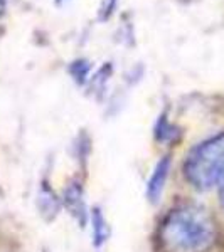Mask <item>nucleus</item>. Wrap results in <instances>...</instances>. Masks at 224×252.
I'll use <instances>...</instances> for the list:
<instances>
[{"label":"nucleus","mask_w":224,"mask_h":252,"mask_svg":"<svg viewBox=\"0 0 224 252\" xmlns=\"http://www.w3.org/2000/svg\"><path fill=\"white\" fill-rule=\"evenodd\" d=\"M214 239L213 217L199 205H181L170 210L160 227V242L167 252H206Z\"/></svg>","instance_id":"nucleus-1"},{"label":"nucleus","mask_w":224,"mask_h":252,"mask_svg":"<svg viewBox=\"0 0 224 252\" xmlns=\"http://www.w3.org/2000/svg\"><path fill=\"white\" fill-rule=\"evenodd\" d=\"M184 175L194 189L211 190L224 182V133L197 145L184 161Z\"/></svg>","instance_id":"nucleus-2"},{"label":"nucleus","mask_w":224,"mask_h":252,"mask_svg":"<svg viewBox=\"0 0 224 252\" xmlns=\"http://www.w3.org/2000/svg\"><path fill=\"white\" fill-rule=\"evenodd\" d=\"M169 170H170V158L165 157L155 165L152 175H150L149 184H147V197H149V200L153 202V204L160 198L162 190H164L165 182H167V177H169Z\"/></svg>","instance_id":"nucleus-3"},{"label":"nucleus","mask_w":224,"mask_h":252,"mask_svg":"<svg viewBox=\"0 0 224 252\" xmlns=\"http://www.w3.org/2000/svg\"><path fill=\"white\" fill-rule=\"evenodd\" d=\"M64 205L73 217L78 219V222H86V204H84L83 190L78 184L68 185V189L64 190Z\"/></svg>","instance_id":"nucleus-4"},{"label":"nucleus","mask_w":224,"mask_h":252,"mask_svg":"<svg viewBox=\"0 0 224 252\" xmlns=\"http://www.w3.org/2000/svg\"><path fill=\"white\" fill-rule=\"evenodd\" d=\"M91 223H93V241H95V246H101L108 237V227L100 209L93 210Z\"/></svg>","instance_id":"nucleus-5"},{"label":"nucleus","mask_w":224,"mask_h":252,"mask_svg":"<svg viewBox=\"0 0 224 252\" xmlns=\"http://www.w3.org/2000/svg\"><path fill=\"white\" fill-rule=\"evenodd\" d=\"M89 69H91V66H89L86 61H76V63L73 64L71 67H69V71H71V76H73V78L78 81L79 84H83L84 81L88 79Z\"/></svg>","instance_id":"nucleus-6"},{"label":"nucleus","mask_w":224,"mask_h":252,"mask_svg":"<svg viewBox=\"0 0 224 252\" xmlns=\"http://www.w3.org/2000/svg\"><path fill=\"white\" fill-rule=\"evenodd\" d=\"M219 200H221V205L224 209V182L221 184V190H219Z\"/></svg>","instance_id":"nucleus-7"},{"label":"nucleus","mask_w":224,"mask_h":252,"mask_svg":"<svg viewBox=\"0 0 224 252\" xmlns=\"http://www.w3.org/2000/svg\"><path fill=\"white\" fill-rule=\"evenodd\" d=\"M5 5H7V0H0V15L3 14V10H5Z\"/></svg>","instance_id":"nucleus-8"},{"label":"nucleus","mask_w":224,"mask_h":252,"mask_svg":"<svg viewBox=\"0 0 224 252\" xmlns=\"http://www.w3.org/2000/svg\"><path fill=\"white\" fill-rule=\"evenodd\" d=\"M56 2H58V3H61V2H64V0H56Z\"/></svg>","instance_id":"nucleus-9"}]
</instances>
